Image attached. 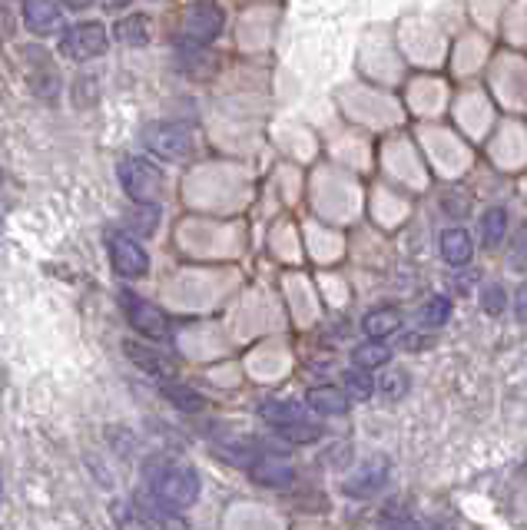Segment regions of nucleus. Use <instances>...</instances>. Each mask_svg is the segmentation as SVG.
I'll return each mask as SVG.
<instances>
[{"label":"nucleus","mask_w":527,"mask_h":530,"mask_svg":"<svg viewBox=\"0 0 527 530\" xmlns=\"http://www.w3.org/2000/svg\"><path fill=\"white\" fill-rule=\"evenodd\" d=\"M143 481H146V491L160 497L173 511H186L199 497V474L183 461L166 458V454H156V458L143 464Z\"/></svg>","instance_id":"f257e3e1"},{"label":"nucleus","mask_w":527,"mask_h":530,"mask_svg":"<svg viewBox=\"0 0 527 530\" xmlns=\"http://www.w3.org/2000/svg\"><path fill=\"white\" fill-rule=\"evenodd\" d=\"M117 173H120V183L126 189V196H130L136 206L140 203H160L163 199L166 179H163L160 169H156L153 163H146V159L126 156V159H120Z\"/></svg>","instance_id":"f03ea898"},{"label":"nucleus","mask_w":527,"mask_h":530,"mask_svg":"<svg viewBox=\"0 0 527 530\" xmlns=\"http://www.w3.org/2000/svg\"><path fill=\"white\" fill-rule=\"evenodd\" d=\"M143 146L156 159H163V163H183V159L193 153V133H189L183 123L160 120L143 130Z\"/></svg>","instance_id":"7ed1b4c3"},{"label":"nucleus","mask_w":527,"mask_h":530,"mask_svg":"<svg viewBox=\"0 0 527 530\" xmlns=\"http://www.w3.org/2000/svg\"><path fill=\"white\" fill-rule=\"evenodd\" d=\"M107 252H110L113 272L123 275V279H143V275L150 272V256H146V249L130 236V232L107 229Z\"/></svg>","instance_id":"20e7f679"},{"label":"nucleus","mask_w":527,"mask_h":530,"mask_svg":"<svg viewBox=\"0 0 527 530\" xmlns=\"http://www.w3.org/2000/svg\"><path fill=\"white\" fill-rule=\"evenodd\" d=\"M223 24H226L223 7L213 4V0H196L183 14V40L193 47H206L223 34Z\"/></svg>","instance_id":"39448f33"},{"label":"nucleus","mask_w":527,"mask_h":530,"mask_svg":"<svg viewBox=\"0 0 527 530\" xmlns=\"http://www.w3.org/2000/svg\"><path fill=\"white\" fill-rule=\"evenodd\" d=\"M120 305H123L126 318H130V325H133L140 335L156 338V342L170 338V318H166L163 309H156L153 302H146V299H140L136 292L123 289V292H120Z\"/></svg>","instance_id":"423d86ee"},{"label":"nucleus","mask_w":527,"mask_h":530,"mask_svg":"<svg viewBox=\"0 0 527 530\" xmlns=\"http://www.w3.org/2000/svg\"><path fill=\"white\" fill-rule=\"evenodd\" d=\"M60 50L63 57H70L73 63H87V60H97L103 57V50H107V30L103 24H73L63 30L60 37Z\"/></svg>","instance_id":"0eeeda50"},{"label":"nucleus","mask_w":527,"mask_h":530,"mask_svg":"<svg viewBox=\"0 0 527 530\" xmlns=\"http://www.w3.org/2000/svg\"><path fill=\"white\" fill-rule=\"evenodd\" d=\"M20 57H24V77L30 83V90H34L40 100H57L60 70H57V63L50 60V53L40 47H24Z\"/></svg>","instance_id":"6e6552de"},{"label":"nucleus","mask_w":527,"mask_h":530,"mask_svg":"<svg viewBox=\"0 0 527 530\" xmlns=\"http://www.w3.org/2000/svg\"><path fill=\"white\" fill-rule=\"evenodd\" d=\"M123 352H126V358H130L136 368L146 371V375H153V378H160V381H170L176 375V362H173L170 355H163L160 348L143 345V342H130V338H126Z\"/></svg>","instance_id":"1a4fd4ad"},{"label":"nucleus","mask_w":527,"mask_h":530,"mask_svg":"<svg viewBox=\"0 0 527 530\" xmlns=\"http://www.w3.org/2000/svg\"><path fill=\"white\" fill-rule=\"evenodd\" d=\"M249 477L256 484H262V487H286V484H292V468H289V461H282L279 454H272V451H262L256 461L249 464Z\"/></svg>","instance_id":"9d476101"},{"label":"nucleus","mask_w":527,"mask_h":530,"mask_svg":"<svg viewBox=\"0 0 527 530\" xmlns=\"http://www.w3.org/2000/svg\"><path fill=\"white\" fill-rule=\"evenodd\" d=\"M388 481V461L385 458H375L362 464L349 481H345V494L349 497H372L375 491H382Z\"/></svg>","instance_id":"9b49d317"},{"label":"nucleus","mask_w":527,"mask_h":530,"mask_svg":"<svg viewBox=\"0 0 527 530\" xmlns=\"http://www.w3.org/2000/svg\"><path fill=\"white\" fill-rule=\"evenodd\" d=\"M24 20L37 37H50L60 30V4L57 0H27Z\"/></svg>","instance_id":"f8f14e48"},{"label":"nucleus","mask_w":527,"mask_h":530,"mask_svg":"<svg viewBox=\"0 0 527 530\" xmlns=\"http://www.w3.org/2000/svg\"><path fill=\"white\" fill-rule=\"evenodd\" d=\"M305 405L312 411H319V415H329V418H339L349 411V395H345L342 388H332V385H322V388H309V395H305Z\"/></svg>","instance_id":"ddd939ff"},{"label":"nucleus","mask_w":527,"mask_h":530,"mask_svg":"<svg viewBox=\"0 0 527 530\" xmlns=\"http://www.w3.org/2000/svg\"><path fill=\"white\" fill-rule=\"evenodd\" d=\"M474 256V242L465 229H458V226H451L441 232V259H445L448 265H468Z\"/></svg>","instance_id":"4468645a"},{"label":"nucleus","mask_w":527,"mask_h":530,"mask_svg":"<svg viewBox=\"0 0 527 530\" xmlns=\"http://www.w3.org/2000/svg\"><path fill=\"white\" fill-rule=\"evenodd\" d=\"M362 328L368 338H388L402 328V312H398L395 305H382V309H372L365 315Z\"/></svg>","instance_id":"2eb2a0df"},{"label":"nucleus","mask_w":527,"mask_h":530,"mask_svg":"<svg viewBox=\"0 0 527 530\" xmlns=\"http://www.w3.org/2000/svg\"><path fill=\"white\" fill-rule=\"evenodd\" d=\"M305 408H309V405H295V401L272 398V401H262V405H259V418L269 421L272 428H282V424H289V421L309 418V411H305Z\"/></svg>","instance_id":"dca6fc26"},{"label":"nucleus","mask_w":527,"mask_h":530,"mask_svg":"<svg viewBox=\"0 0 527 530\" xmlns=\"http://www.w3.org/2000/svg\"><path fill=\"white\" fill-rule=\"evenodd\" d=\"M113 34H117L120 44L126 47H143L150 44V17L146 14H130L123 17L117 27H113Z\"/></svg>","instance_id":"f3484780"},{"label":"nucleus","mask_w":527,"mask_h":530,"mask_svg":"<svg viewBox=\"0 0 527 530\" xmlns=\"http://www.w3.org/2000/svg\"><path fill=\"white\" fill-rule=\"evenodd\" d=\"M504 236H508V209L494 206L481 216V242L484 249H498Z\"/></svg>","instance_id":"a211bd4d"},{"label":"nucleus","mask_w":527,"mask_h":530,"mask_svg":"<svg viewBox=\"0 0 527 530\" xmlns=\"http://www.w3.org/2000/svg\"><path fill=\"white\" fill-rule=\"evenodd\" d=\"M355 365L358 368H365V371H375V368H385L388 362H392V348H388L382 338H372V342H362V345H355Z\"/></svg>","instance_id":"6ab92c4d"},{"label":"nucleus","mask_w":527,"mask_h":530,"mask_svg":"<svg viewBox=\"0 0 527 530\" xmlns=\"http://www.w3.org/2000/svg\"><path fill=\"white\" fill-rule=\"evenodd\" d=\"M163 395L170 398L179 411H203V408H206V398L199 395V391L179 385V381H173V378L163 381Z\"/></svg>","instance_id":"aec40b11"},{"label":"nucleus","mask_w":527,"mask_h":530,"mask_svg":"<svg viewBox=\"0 0 527 530\" xmlns=\"http://www.w3.org/2000/svg\"><path fill=\"white\" fill-rule=\"evenodd\" d=\"M421 325L425 328H441L451 318V299L448 295H435V299H428L421 305Z\"/></svg>","instance_id":"412c9836"},{"label":"nucleus","mask_w":527,"mask_h":530,"mask_svg":"<svg viewBox=\"0 0 527 530\" xmlns=\"http://www.w3.org/2000/svg\"><path fill=\"white\" fill-rule=\"evenodd\" d=\"M282 438H289L295 444H312V441H319L322 438V428L315 421L309 418H299V421H289V424H282V428H276Z\"/></svg>","instance_id":"4be33fe9"},{"label":"nucleus","mask_w":527,"mask_h":530,"mask_svg":"<svg viewBox=\"0 0 527 530\" xmlns=\"http://www.w3.org/2000/svg\"><path fill=\"white\" fill-rule=\"evenodd\" d=\"M408 388H411V378H408V371H402V368H392L388 375H382V385H378V391H382L385 401H402L408 395Z\"/></svg>","instance_id":"5701e85b"},{"label":"nucleus","mask_w":527,"mask_h":530,"mask_svg":"<svg viewBox=\"0 0 527 530\" xmlns=\"http://www.w3.org/2000/svg\"><path fill=\"white\" fill-rule=\"evenodd\" d=\"M345 388H349V398H355V401H368L375 395L372 375H365V368H358V365L345 375Z\"/></svg>","instance_id":"b1692460"},{"label":"nucleus","mask_w":527,"mask_h":530,"mask_svg":"<svg viewBox=\"0 0 527 530\" xmlns=\"http://www.w3.org/2000/svg\"><path fill=\"white\" fill-rule=\"evenodd\" d=\"M156 222H160V212H156V203H140V209L133 212L130 226L136 232H143V236H150V232L156 229Z\"/></svg>","instance_id":"393cba45"},{"label":"nucleus","mask_w":527,"mask_h":530,"mask_svg":"<svg viewBox=\"0 0 527 530\" xmlns=\"http://www.w3.org/2000/svg\"><path fill=\"white\" fill-rule=\"evenodd\" d=\"M481 305H484V312H488V315H501L504 292L498 289V285H488V289H484V295H481Z\"/></svg>","instance_id":"a878e982"},{"label":"nucleus","mask_w":527,"mask_h":530,"mask_svg":"<svg viewBox=\"0 0 527 530\" xmlns=\"http://www.w3.org/2000/svg\"><path fill=\"white\" fill-rule=\"evenodd\" d=\"M402 348H405V352H425V348H431V338L428 335H418V332L402 335Z\"/></svg>","instance_id":"bb28decb"},{"label":"nucleus","mask_w":527,"mask_h":530,"mask_svg":"<svg viewBox=\"0 0 527 530\" xmlns=\"http://www.w3.org/2000/svg\"><path fill=\"white\" fill-rule=\"evenodd\" d=\"M14 37V14L7 7H0V44Z\"/></svg>","instance_id":"cd10ccee"},{"label":"nucleus","mask_w":527,"mask_h":530,"mask_svg":"<svg viewBox=\"0 0 527 530\" xmlns=\"http://www.w3.org/2000/svg\"><path fill=\"white\" fill-rule=\"evenodd\" d=\"M514 312H518L521 322H527V285L518 292V302H514Z\"/></svg>","instance_id":"c85d7f7f"},{"label":"nucleus","mask_w":527,"mask_h":530,"mask_svg":"<svg viewBox=\"0 0 527 530\" xmlns=\"http://www.w3.org/2000/svg\"><path fill=\"white\" fill-rule=\"evenodd\" d=\"M93 4V0H63V7H70V10H87Z\"/></svg>","instance_id":"c756f323"},{"label":"nucleus","mask_w":527,"mask_h":530,"mask_svg":"<svg viewBox=\"0 0 527 530\" xmlns=\"http://www.w3.org/2000/svg\"><path fill=\"white\" fill-rule=\"evenodd\" d=\"M126 4H130V0H107L110 10H120V7H126Z\"/></svg>","instance_id":"7c9ffc66"},{"label":"nucleus","mask_w":527,"mask_h":530,"mask_svg":"<svg viewBox=\"0 0 527 530\" xmlns=\"http://www.w3.org/2000/svg\"><path fill=\"white\" fill-rule=\"evenodd\" d=\"M0 497H4V484H0Z\"/></svg>","instance_id":"2f4dec72"}]
</instances>
